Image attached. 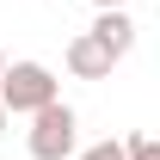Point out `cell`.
<instances>
[{"label":"cell","mask_w":160,"mask_h":160,"mask_svg":"<svg viewBox=\"0 0 160 160\" xmlns=\"http://www.w3.org/2000/svg\"><path fill=\"white\" fill-rule=\"evenodd\" d=\"M25 142H31V160H68V154L80 148V117H74V105H62V99L37 105Z\"/></svg>","instance_id":"cell-1"},{"label":"cell","mask_w":160,"mask_h":160,"mask_svg":"<svg viewBox=\"0 0 160 160\" xmlns=\"http://www.w3.org/2000/svg\"><path fill=\"white\" fill-rule=\"evenodd\" d=\"M49 99H56V74L43 62H6L0 68V105H6V117H31Z\"/></svg>","instance_id":"cell-2"},{"label":"cell","mask_w":160,"mask_h":160,"mask_svg":"<svg viewBox=\"0 0 160 160\" xmlns=\"http://www.w3.org/2000/svg\"><path fill=\"white\" fill-rule=\"evenodd\" d=\"M62 62H68V74H74V80H111V68H117L92 31H74V37H68V49H62Z\"/></svg>","instance_id":"cell-3"},{"label":"cell","mask_w":160,"mask_h":160,"mask_svg":"<svg viewBox=\"0 0 160 160\" xmlns=\"http://www.w3.org/2000/svg\"><path fill=\"white\" fill-rule=\"evenodd\" d=\"M92 37L105 43V56L123 62L129 49H136V19L123 12V6H99V19H92Z\"/></svg>","instance_id":"cell-4"},{"label":"cell","mask_w":160,"mask_h":160,"mask_svg":"<svg viewBox=\"0 0 160 160\" xmlns=\"http://www.w3.org/2000/svg\"><path fill=\"white\" fill-rule=\"evenodd\" d=\"M123 160H160V142H154V136H142V129H136V136L123 142Z\"/></svg>","instance_id":"cell-5"},{"label":"cell","mask_w":160,"mask_h":160,"mask_svg":"<svg viewBox=\"0 0 160 160\" xmlns=\"http://www.w3.org/2000/svg\"><path fill=\"white\" fill-rule=\"evenodd\" d=\"M80 160H123V142H92Z\"/></svg>","instance_id":"cell-6"},{"label":"cell","mask_w":160,"mask_h":160,"mask_svg":"<svg viewBox=\"0 0 160 160\" xmlns=\"http://www.w3.org/2000/svg\"><path fill=\"white\" fill-rule=\"evenodd\" d=\"M0 136H6V105H0Z\"/></svg>","instance_id":"cell-7"},{"label":"cell","mask_w":160,"mask_h":160,"mask_svg":"<svg viewBox=\"0 0 160 160\" xmlns=\"http://www.w3.org/2000/svg\"><path fill=\"white\" fill-rule=\"evenodd\" d=\"M92 6H123V0H92Z\"/></svg>","instance_id":"cell-8"},{"label":"cell","mask_w":160,"mask_h":160,"mask_svg":"<svg viewBox=\"0 0 160 160\" xmlns=\"http://www.w3.org/2000/svg\"><path fill=\"white\" fill-rule=\"evenodd\" d=\"M0 68H6V49H0Z\"/></svg>","instance_id":"cell-9"}]
</instances>
